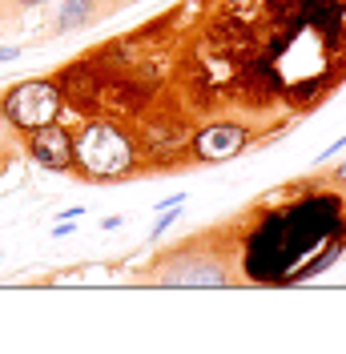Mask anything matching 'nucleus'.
Wrapping results in <instances>:
<instances>
[{"label":"nucleus","instance_id":"nucleus-1","mask_svg":"<svg viewBox=\"0 0 346 354\" xmlns=\"http://www.w3.org/2000/svg\"><path fill=\"white\" fill-rule=\"evenodd\" d=\"M326 238H343V218L334 198H306L282 214H270L246 242V266L250 278L262 282H286L298 274V262L310 258L306 278L318 274L338 258L343 242L322 245Z\"/></svg>","mask_w":346,"mask_h":354},{"label":"nucleus","instance_id":"nucleus-2","mask_svg":"<svg viewBox=\"0 0 346 354\" xmlns=\"http://www.w3.org/2000/svg\"><path fill=\"white\" fill-rule=\"evenodd\" d=\"M73 161H77L89 177H121L133 165V145L121 129L93 121V125H85V129L77 133V141H73Z\"/></svg>","mask_w":346,"mask_h":354},{"label":"nucleus","instance_id":"nucleus-3","mask_svg":"<svg viewBox=\"0 0 346 354\" xmlns=\"http://www.w3.org/2000/svg\"><path fill=\"white\" fill-rule=\"evenodd\" d=\"M61 88L53 85V81H24V85L8 88L4 93V113H8V121L17 125V129H41L48 121H57V113H61Z\"/></svg>","mask_w":346,"mask_h":354},{"label":"nucleus","instance_id":"nucleus-4","mask_svg":"<svg viewBox=\"0 0 346 354\" xmlns=\"http://www.w3.org/2000/svg\"><path fill=\"white\" fill-rule=\"evenodd\" d=\"M28 153L37 157V165L53 169V174H65L69 165H73V137L48 121V125L28 133Z\"/></svg>","mask_w":346,"mask_h":354},{"label":"nucleus","instance_id":"nucleus-5","mask_svg":"<svg viewBox=\"0 0 346 354\" xmlns=\"http://www.w3.org/2000/svg\"><path fill=\"white\" fill-rule=\"evenodd\" d=\"M157 282H165V286H226L230 274H226L217 262L190 258V262H177V266H170V270H161Z\"/></svg>","mask_w":346,"mask_h":354},{"label":"nucleus","instance_id":"nucleus-6","mask_svg":"<svg viewBox=\"0 0 346 354\" xmlns=\"http://www.w3.org/2000/svg\"><path fill=\"white\" fill-rule=\"evenodd\" d=\"M246 145V133L238 125H214V129L197 133V157L201 161H226V157L242 153Z\"/></svg>","mask_w":346,"mask_h":354},{"label":"nucleus","instance_id":"nucleus-7","mask_svg":"<svg viewBox=\"0 0 346 354\" xmlns=\"http://www.w3.org/2000/svg\"><path fill=\"white\" fill-rule=\"evenodd\" d=\"M89 12H93V4H89V0H65V8H61V28L81 24Z\"/></svg>","mask_w":346,"mask_h":354},{"label":"nucleus","instance_id":"nucleus-8","mask_svg":"<svg viewBox=\"0 0 346 354\" xmlns=\"http://www.w3.org/2000/svg\"><path fill=\"white\" fill-rule=\"evenodd\" d=\"M17 57V48H0V61H12Z\"/></svg>","mask_w":346,"mask_h":354},{"label":"nucleus","instance_id":"nucleus-9","mask_svg":"<svg viewBox=\"0 0 346 354\" xmlns=\"http://www.w3.org/2000/svg\"><path fill=\"white\" fill-rule=\"evenodd\" d=\"M24 8H41V4H48V0H21Z\"/></svg>","mask_w":346,"mask_h":354},{"label":"nucleus","instance_id":"nucleus-10","mask_svg":"<svg viewBox=\"0 0 346 354\" xmlns=\"http://www.w3.org/2000/svg\"><path fill=\"white\" fill-rule=\"evenodd\" d=\"M338 181H346V165H338Z\"/></svg>","mask_w":346,"mask_h":354},{"label":"nucleus","instance_id":"nucleus-11","mask_svg":"<svg viewBox=\"0 0 346 354\" xmlns=\"http://www.w3.org/2000/svg\"><path fill=\"white\" fill-rule=\"evenodd\" d=\"M0 133H4V121H0Z\"/></svg>","mask_w":346,"mask_h":354}]
</instances>
